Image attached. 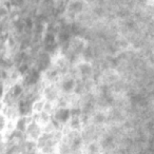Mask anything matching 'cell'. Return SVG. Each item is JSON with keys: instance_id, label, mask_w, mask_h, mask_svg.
<instances>
[{"instance_id": "cell-1", "label": "cell", "mask_w": 154, "mask_h": 154, "mask_svg": "<svg viewBox=\"0 0 154 154\" xmlns=\"http://www.w3.org/2000/svg\"><path fill=\"white\" fill-rule=\"evenodd\" d=\"M42 82V73L37 70L35 66H31L21 78V84L24 87V89H28L30 87L36 86Z\"/></svg>"}, {"instance_id": "cell-3", "label": "cell", "mask_w": 154, "mask_h": 154, "mask_svg": "<svg viewBox=\"0 0 154 154\" xmlns=\"http://www.w3.org/2000/svg\"><path fill=\"white\" fill-rule=\"evenodd\" d=\"M61 90H60L58 84H48L45 82L42 89V99L48 103H53L57 105V101L61 95Z\"/></svg>"}, {"instance_id": "cell-6", "label": "cell", "mask_w": 154, "mask_h": 154, "mask_svg": "<svg viewBox=\"0 0 154 154\" xmlns=\"http://www.w3.org/2000/svg\"><path fill=\"white\" fill-rule=\"evenodd\" d=\"M19 154H40L37 146V141H33L26 138L20 145Z\"/></svg>"}, {"instance_id": "cell-4", "label": "cell", "mask_w": 154, "mask_h": 154, "mask_svg": "<svg viewBox=\"0 0 154 154\" xmlns=\"http://www.w3.org/2000/svg\"><path fill=\"white\" fill-rule=\"evenodd\" d=\"M53 61H54L53 56L41 50V51L38 53V55L36 56V58H35L34 66H35L37 70L40 71V72L43 74L45 71H48L50 68H51L52 64H53Z\"/></svg>"}, {"instance_id": "cell-7", "label": "cell", "mask_w": 154, "mask_h": 154, "mask_svg": "<svg viewBox=\"0 0 154 154\" xmlns=\"http://www.w3.org/2000/svg\"><path fill=\"white\" fill-rule=\"evenodd\" d=\"M9 2L11 8H15V9H21L26 5V0H5Z\"/></svg>"}, {"instance_id": "cell-2", "label": "cell", "mask_w": 154, "mask_h": 154, "mask_svg": "<svg viewBox=\"0 0 154 154\" xmlns=\"http://www.w3.org/2000/svg\"><path fill=\"white\" fill-rule=\"evenodd\" d=\"M71 117H72V112H71L70 108L57 107L55 111H54L52 119H53L62 130H66L69 122H70V120H71Z\"/></svg>"}, {"instance_id": "cell-5", "label": "cell", "mask_w": 154, "mask_h": 154, "mask_svg": "<svg viewBox=\"0 0 154 154\" xmlns=\"http://www.w3.org/2000/svg\"><path fill=\"white\" fill-rule=\"evenodd\" d=\"M43 133H45V128L39 122H37L35 119H33L32 117V119L30 120L28 127H26V132H24L26 137L28 139H30V140L37 141L42 136Z\"/></svg>"}]
</instances>
